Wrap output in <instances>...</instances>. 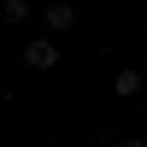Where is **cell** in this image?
Listing matches in <instances>:
<instances>
[{
    "instance_id": "6da1fadb",
    "label": "cell",
    "mask_w": 147,
    "mask_h": 147,
    "mask_svg": "<svg viewBox=\"0 0 147 147\" xmlns=\"http://www.w3.org/2000/svg\"><path fill=\"white\" fill-rule=\"evenodd\" d=\"M24 65H30V71H53L59 65V41H47V35L24 41Z\"/></svg>"
},
{
    "instance_id": "7a4b0ae2",
    "label": "cell",
    "mask_w": 147,
    "mask_h": 147,
    "mask_svg": "<svg viewBox=\"0 0 147 147\" xmlns=\"http://www.w3.org/2000/svg\"><path fill=\"white\" fill-rule=\"evenodd\" d=\"M71 24H77V6H65V0H53V6H47V30H59V35H65Z\"/></svg>"
},
{
    "instance_id": "3957f363",
    "label": "cell",
    "mask_w": 147,
    "mask_h": 147,
    "mask_svg": "<svg viewBox=\"0 0 147 147\" xmlns=\"http://www.w3.org/2000/svg\"><path fill=\"white\" fill-rule=\"evenodd\" d=\"M112 94H118V100H136V94H141V71H118V77H112Z\"/></svg>"
},
{
    "instance_id": "277c9868",
    "label": "cell",
    "mask_w": 147,
    "mask_h": 147,
    "mask_svg": "<svg viewBox=\"0 0 147 147\" xmlns=\"http://www.w3.org/2000/svg\"><path fill=\"white\" fill-rule=\"evenodd\" d=\"M0 18H6V24H24V18H30V0H6V6H0Z\"/></svg>"
},
{
    "instance_id": "5b68a950",
    "label": "cell",
    "mask_w": 147,
    "mask_h": 147,
    "mask_svg": "<svg viewBox=\"0 0 147 147\" xmlns=\"http://www.w3.org/2000/svg\"><path fill=\"white\" fill-rule=\"evenodd\" d=\"M118 147H147V141H136V136H129V141H118Z\"/></svg>"
}]
</instances>
